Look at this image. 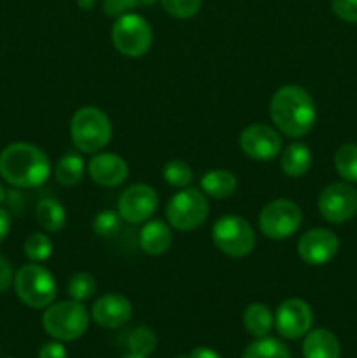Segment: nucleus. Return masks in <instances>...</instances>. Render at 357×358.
<instances>
[{
  "label": "nucleus",
  "mask_w": 357,
  "mask_h": 358,
  "mask_svg": "<svg viewBox=\"0 0 357 358\" xmlns=\"http://www.w3.org/2000/svg\"><path fill=\"white\" fill-rule=\"evenodd\" d=\"M156 191L150 185L135 184L126 189L118 201V213L130 224H142L149 220L158 210Z\"/></svg>",
  "instance_id": "obj_12"
},
{
  "label": "nucleus",
  "mask_w": 357,
  "mask_h": 358,
  "mask_svg": "<svg viewBox=\"0 0 357 358\" xmlns=\"http://www.w3.org/2000/svg\"><path fill=\"white\" fill-rule=\"evenodd\" d=\"M0 175L14 187H38L51 175V161L41 147L27 142L10 143L0 152Z\"/></svg>",
  "instance_id": "obj_2"
},
{
  "label": "nucleus",
  "mask_w": 357,
  "mask_h": 358,
  "mask_svg": "<svg viewBox=\"0 0 357 358\" xmlns=\"http://www.w3.org/2000/svg\"><path fill=\"white\" fill-rule=\"evenodd\" d=\"M132 303L121 294H105L94 301L91 318L102 329H119L132 318Z\"/></svg>",
  "instance_id": "obj_15"
},
{
  "label": "nucleus",
  "mask_w": 357,
  "mask_h": 358,
  "mask_svg": "<svg viewBox=\"0 0 357 358\" xmlns=\"http://www.w3.org/2000/svg\"><path fill=\"white\" fill-rule=\"evenodd\" d=\"M270 115L282 135L300 138L314 128L317 107L312 94L304 87L284 86L272 96Z\"/></svg>",
  "instance_id": "obj_1"
},
{
  "label": "nucleus",
  "mask_w": 357,
  "mask_h": 358,
  "mask_svg": "<svg viewBox=\"0 0 357 358\" xmlns=\"http://www.w3.org/2000/svg\"><path fill=\"white\" fill-rule=\"evenodd\" d=\"M10 231V215L7 210L0 208V243L7 238Z\"/></svg>",
  "instance_id": "obj_36"
},
{
  "label": "nucleus",
  "mask_w": 357,
  "mask_h": 358,
  "mask_svg": "<svg viewBox=\"0 0 357 358\" xmlns=\"http://www.w3.org/2000/svg\"><path fill=\"white\" fill-rule=\"evenodd\" d=\"M88 173L94 184L115 187L128 178V164L118 154L97 152L88 164Z\"/></svg>",
  "instance_id": "obj_16"
},
{
  "label": "nucleus",
  "mask_w": 357,
  "mask_h": 358,
  "mask_svg": "<svg viewBox=\"0 0 357 358\" xmlns=\"http://www.w3.org/2000/svg\"><path fill=\"white\" fill-rule=\"evenodd\" d=\"M14 282V271L10 268V264L7 262V259H4L0 255V294L6 292Z\"/></svg>",
  "instance_id": "obj_35"
},
{
  "label": "nucleus",
  "mask_w": 357,
  "mask_h": 358,
  "mask_svg": "<svg viewBox=\"0 0 357 358\" xmlns=\"http://www.w3.org/2000/svg\"><path fill=\"white\" fill-rule=\"evenodd\" d=\"M122 358H147V357H140V355H132V353H130V355H126V357H122Z\"/></svg>",
  "instance_id": "obj_41"
},
{
  "label": "nucleus",
  "mask_w": 357,
  "mask_h": 358,
  "mask_svg": "<svg viewBox=\"0 0 357 358\" xmlns=\"http://www.w3.org/2000/svg\"><path fill=\"white\" fill-rule=\"evenodd\" d=\"M237 177L227 170H212L202 177V191L205 196L216 199H226L237 191Z\"/></svg>",
  "instance_id": "obj_21"
},
{
  "label": "nucleus",
  "mask_w": 357,
  "mask_h": 358,
  "mask_svg": "<svg viewBox=\"0 0 357 358\" xmlns=\"http://www.w3.org/2000/svg\"><path fill=\"white\" fill-rule=\"evenodd\" d=\"M318 212L328 222H349L357 213V189L346 182L328 185L318 196Z\"/></svg>",
  "instance_id": "obj_10"
},
{
  "label": "nucleus",
  "mask_w": 357,
  "mask_h": 358,
  "mask_svg": "<svg viewBox=\"0 0 357 358\" xmlns=\"http://www.w3.org/2000/svg\"><path fill=\"white\" fill-rule=\"evenodd\" d=\"M163 177L172 187H188L192 182V170L186 161L174 159L164 164Z\"/></svg>",
  "instance_id": "obj_29"
},
{
  "label": "nucleus",
  "mask_w": 357,
  "mask_h": 358,
  "mask_svg": "<svg viewBox=\"0 0 357 358\" xmlns=\"http://www.w3.org/2000/svg\"><path fill=\"white\" fill-rule=\"evenodd\" d=\"M23 252L31 262H44L51 257L52 254V241L48 234L44 233H31L24 240Z\"/></svg>",
  "instance_id": "obj_27"
},
{
  "label": "nucleus",
  "mask_w": 357,
  "mask_h": 358,
  "mask_svg": "<svg viewBox=\"0 0 357 358\" xmlns=\"http://www.w3.org/2000/svg\"><path fill=\"white\" fill-rule=\"evenodd\" d=\"M209 217V201L205 192L184 189L177 192L167 205V220L178 231H192Z\"/></svg>",
  "instance_id": "obj_8"
},
{
  "label": "nucleus",
  "mask_w": 357,
  "mask_h": 358,
  "mask_svg": "<svg viewBox=\"0 0 357 358\" xmlns=\"http://www.w3.org/2000/svg\"><path fill=\"white\" fill-rule=\"evenodd\" d=\"M136 0H104V10L107 16H122L126 10L133 9L136 6Z\"/></svg>",
  "instance_id": "obj_33"
},
{
  "label": "nucleus",
  "mask_w": 357,
  "mask_h": 358,
  "mask_svg": "<svg viewBox=\"0 0 357 358\" xmlns=\"http://www.w3.org/2000/svg\"><path fill=\"white\" fill-rule=\"evenodd\" d=\"M94 292H97V282L90 273H76L70 278L69 296L72 297V301L83 303V301L91 299Z\"/></svg>",
  "instance_id": "obj_28"
},
{
  "label": "nucleus",
  "mask_w": 357,
  "mask_h": 358,
  "mask_svg": "<svg viewBox=\"0 0 357 358\" xmlns=\"http://www.w3.org/2000/svg\"><path fill=\"white\" fill-rule=\"evenodd\" d=\"M156 334L147 327H136L126 338V348L132 355L147 357L156 350Z\"/></svg>",
  "instance_id": "obj_26"
},
{
  "label": "nucleus",
  "mask_w": 357,
  "mask_h": 358,
  "mask_svg": "<svg viewBox=\"0 0 357 358\" xmlns=\"http://www.w3.org/2000/svg\"><path fill=\"white\" fill-rule=\"evenodd\" d=\"M160 2L170 16L178 17V20L192 17L202 7V0H160Z\"/></svg>",
  "instance_id": "obj_31"
},
{
  "label": "nucleus",
  "mask_w": 357,
  "mask_h": 358,
  "mask_svg": "<svg viewBox=\"0 0 357 358\" xmlns=\"http://www.w3.org/2000/svg\"><path fill=\"white\" fill-rule=\"evenodd\" d=\"M340 241L335 233L322 227L307 231L298 241V254L301 261L310 266H322L338 254Z\"/></svg>",
  "instance_id": "obj_14"
},
{
  "label": "nucleus",
  "mask_w": 357,
  "mask_h": 358,
  "mask_svg": "<svg viewBox=\"0 0 357 358\" xmlns=\"http://www.w3.org/2000/svg\"><path fill=\"white\" fill-rule=\"evenodd\" d=\"M240 147L245 156L255 161H270L276 157L282 149L279 131L266 124H251L241 131Z\"/></svg>",
  "instance_id": "obj_13"
},
{
  "label": "nucleus",
  "mask_w": 357,
  "mask_h": 358,
  "mask_svg": "<svg viewBox=\"0 0 357 358\" xmlns=\"http://www.w3.org/2000/svg\"><path fill=\"white\" fill-rule=\"evenodd\" d=\"M312 322H314V313L307 301L298 299H286L279 308L273 317V325L276 327L282 338L286 339H300L310 331Z\"/></svg>",
  "instance_id": "obj_11"
},
{
  "label": "nucleus",
  "mask_w": 357,
  "mask_h": 358,
  "mask_svg": "<svg viewBox=\"0 0 357 358\" xmlns=\"http://www.w3.org/2000/svg\"><path fill=\"white\" fill-rule=\"evenodd\" d=\"M6 196H7V191L4 189V185L0 184V205H2L4 201H6Z\"/></svg>",
  "instance_id": "obj_39"
},
{
  "label": "nucleus",
  "mask_w": 357,
  "mask_h": 358,
  "mask_svg": "<svg viewBox=\"0 0 357 358\" xmlns=\"http://www.w3.org/2000/svg\"><path fill=\"white\" fill-rule=\"evenodd\" d=\"M37 358H66V350L59 341H49L38 350Z\"/></svg>",
  "instance_id": "obj_34"
},
{
  "label": "nucleus",
  "mask_w": 357,
  "mask_h": 358,
  "mask_svg": "<svg viewBox=\"0 0 357 358\" xmlns=\"http://www.w3.org/2000/svg\"><path fill=\"white\" fill-rule=\"evenodd\" d=\"M112 42L121 55L140 58L153 44V30L142 16L126 13L119 16L112 27Z\"/></svg>",
  "instance_id": "obj_6"
},
{
  "label": "nucleus",
  "mask_w": 357,
  "mask_h": 358,
  "mask_svg": "<svg viewBox=\"0 0 357 358\" xmlns=\"http://www.w3.org/2000/svg\"><path fill=\"white\" fill-rule=\"evenodd\" d=\"M70 136L80 152H100L112 138L111 119L97 107L79 108L70 121Z\"/></svg>",
  "instance_id": "obj_3"
},
{
  "label": "nucleus",
  "mask_w": 357,
  "mask_h": 358,
  "mask_svg": "<svg viewBox=\"0 0 357 358\" xmlns=\"http://www.w3.org/2000/svg\"><path fill=\"white\" fill-rule=\"evenodd\" d=\"M312 166V152L304 143H290L280 156V168L287 177H303Z\"/></svg>",
  "instance_id": "obj_19"
},
{
  "label": "nucleus",
  "mask_w": 357,
  "mask_h": 358,
  "mask_svg": "<svg viewBox=\"0 0 357 358\" xmlns=\"http://www.w3.org/2000/svg\"><path fill=\"white\" fill-rule=\"evenodd\" d=\"M304 358H340V343L332 332L315 329L308 332L303 343Z\"/></svg>",
  "instance_id": "obj_18"
},
{
  "label": "nucleus",
  "mask_w": 357,
  "mask_h": 358,
  "mask_svg": "<svg viewBox=\"0 0 357 358\" xmlns=\"http://www.w3.org/2000/svg\"><path fill=\"white\" fill-rule=\"evenodd\" d=\"M241 358H290L289 348L275 338H258L245 348Z\"/></svg>",
  "instance_id": "obj_24"
},
{
  "label": "nucleus",
  "mask_w": 357,
  "mask_h": 358,
  "mask_svg": "<svg viewBox=\"0 0 357 358\" xmlns=\"http://www.w3.org/2000/svg\"><path fill=\"white\" fill-rule=\"evenodd\" d=\"M303 213L290 199H275L259 213V229L270 240H286L301 227Z\"/></svg>",
  "instance_id": "obj_9"
},
{
  "label": "nucleus",
  "mask_w": 357,
  "mask_h": 358,
  "mask_svg": "<svg viewBox=\"0 0 357 358\" xmlns=\"http://www.w3.org/2000/svg\"><path fill=\"white\" fill-rule=\"evenodd\" d=\"M121 217L112 210H104L93 219V231L100 238H112L119 233L121 227Z\"/></svg>",
  "instance_id": "obj_30"
},
{
  "label": "nucleus",
  "mask_w": 357,
  "mask_h": 358,
  "mask_svg": "<svg viewBox=\"0 0 357 358\" xmlns=\"http://www.w3.org/2000/svg\"><path fill=\"white\" fill-rule=\"evenodd\" d=\"M84 175V161L79 154L69 152L58 159L55 164V178L58 184L66 185H76L83 180Z\"/></svg>",
  "instance_id": "obj_23"
},
{
  "label": "nucleus",
  "mask_w": 357,
  "mask_h": 358,
  "mask_svg": "<svg viewBox=\"0 0 357 358\" xmlns=\"http://www.w3.org/2000/svg\"><path fill=\"white\" fill-rule=\"evenodd\" d=\"M212 240L223 254L230 257H245L255 245L251 224L238 215H224L212 227Z\"/></svg>",
  "instance_id": "obj_7"
},
{
  "label": "nucleus",
  "mask_w": 357,
  "mask_h": 358,
  "mask_svg": "<svg viewBox=\"0 0 357 358\" xmlns=\"http://www.w3.org/2000/svg\"><path fill=\"white\" fill-rule=\"evenodd\" d=\"M140 248L149 255H161L170 248L172 231L163 220H150L140 231Z\"/></svg>",
  "instance_id": "obj_17"
},
{
  "label": "nucleus",
  "mask_w": 357,
  "mask_h": 358,
  "mask_svg": "<svg viewBox=\"0 0 357 358\" xmlns=\"http://www.w3.org/2000/svg\"><path fill=\"white\" fill-rule=\"evenodd\" d=\"M188 358H223L217 352H214L212 348H206V346H198V348L192 350L189 353Z\"/></svg>",
  "instance_id": "obj_37"
},
{
  "label": "nucleus",
  "mask_w": 357,
  "mask_h": 358,
  "mask_svg": "<svg viewBox=\"0 0 357 358\" xmlns=\"http://www.w3.org/2000/svg\"><path fill=\"white\" fill-rule=\"evenodd\" d=\"M94 2H97V0H77V6L84 10H90L91 7L94 6Z\"/></svg>",
  "instance_id": "obj_38"
},
{
  "label": "nucleus",
  "mask_w": 357,
  "mask_h": 358,
  "mask_svg": "<svg viewBox=\"0 0 357 358\" xmlns=\"http://www.w3.org/2000/svg\"><path fill=\"white\" fill-rule=\"evenodd\" d=\"M13 285L21 303L34 310L48 308L56 297L55 276L38 262L21 266L14 275Z\"/></svg>",
  "instance_id": "obj_5"
},
{
  "label": "nucleus",
  "mask_w": 357,
  "mask_h": 358,
  "mask_svg": "<svg viewBox=\"0 0 357 358\" xmlns=\"http://www.w3.org/2000/svg\"><path fill=\"white\" fill-rule=\"evenodd\" d=\"M42 325L44 331L58 341H76L88 331L90 315L77 301H59L46 308Z\"/></svg>",
  "instance_id": "obj_4"
},
{
  "label": "nucleus",
  "mask_w": 357,
  "mask_h": 358,
  "mask_svg": "<svg viewBox=\"0 0 357 358\" xmlns=\"http://www.w3.org/2000/svg\"><path fill=\"white\" fill-rule=\"evenodd\" d=\"M336 16L349 23H357V0H332Z\"/></svg>",
  "instance_id": "obj_32"
},
{
  "label": "nucleus",
  "mask_w": 357,
  "mask_h": 358,
  "mask_svg": "<svg viewBox=\"0 0 357 358\" xmlns=\"http://www.w3.org/2000/svg\"><path fill=\"white\" fill-rule=\"evenodd\" d=\"M136 2H139L140 6H153V3H156L158 0H136Z\"/></svg>",
  "instance_id": "obj_40"
},
{
  "label": "nucleus",
  "mask_w": 357,
  "mask_h": 358,
  "mask_svg": "<svg viewBox=\"0 0 357 358\" xmlns=\"http://www.w3.org/2000/svg\"><path fill=\"white\" fill-rule=\"evenodd\" d=\"M35 219L38 226L48 233H58L65 227L66 213L62 203L55 198H44L35 208Z\"/></svg>",
  "instance_id": "obj_20"
},
{
  "label": "nucleus",
  "mask_w": 357,
  "mask_h": 358,
  "mask_svg": "<svg viewBox=\"0 0 357 358\" xmlns=\"http://www.w3.org/2000/svg\"><path fill=\"white\" fill-rule=\"evenodd\" d=\"M244 327L254 338H265L273 327V315L268 306L261 303H254L245 308Z\"/></svg>",
  "instance_id": "obj_22"
},
{
  "label": "nucleus",
  "mask_w": 357,
  "mask_h": 358,
  "mask_svg": "<svg viewBox=\"0 0 357 358\" xmlns=\"http://www.w3.org/2000/svg\"><path fill=\"white\" fill-rule=\"evenodd\" d=\"M335 168L346 182H357V143H345L336 150Z\"/></svg>",
  "instance_id": "obj_25"
}]
</instances>
